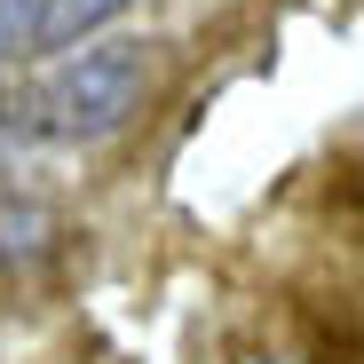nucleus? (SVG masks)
<instances>
[{"label": "nucleus", "instance_id": "nucleus-1", "mask_svg": "<svg viewBox=\"0 0 364 364\" xmlns=\"http://www.w3.org/2000/svg\"><path fill=\"white\" fill-rule=\"evenodd\" d=\"M143 95H151L143 40L80 48L24 95V135H40V143H103V135H119L143 111Z\"/></svg>", "mask_w": 364, "mask_h": 364}, {"label": "nucleus", "instance_id": "nucleus-2", "mask_svg": "<svg viewBox=\"0 0 364 364\" xmlns=\"http://www.w3.org/2000/svg\"><path fill=\"white\" fill-rule=\"evenodd\" d=\"M127 0H32V55L55 48H87V32H103Z\"/></svg>", "mask_w": 364, "mask_h": 364}, {"label": "nucleus", "instance_id": "nucleus-3", "mask_svg": "<svg viewBox=\"0 0 364 364\" xmlns=\"http://www.w3.org/2000/svg\"><path fill=\"white\" fill-rule=\"evenodd\" d=\"M32 55V0H0V64Z\"/></svg>", "mask_w": 364, "mask_h": 364}, {"label": "nucleus", "instance_id": "nucleus-4", "mask_svg": "<svg viewBox=\"0 0 364 364\" xmlns=\"http://www.w3.org/2000/svg\"><path fill=\"white\" fill-rule=\"evenodd\" d=\"M254 364H269V356H254Z\"/></svg>", "mask_w": 364, "mask_h": 364}]
</instances>
